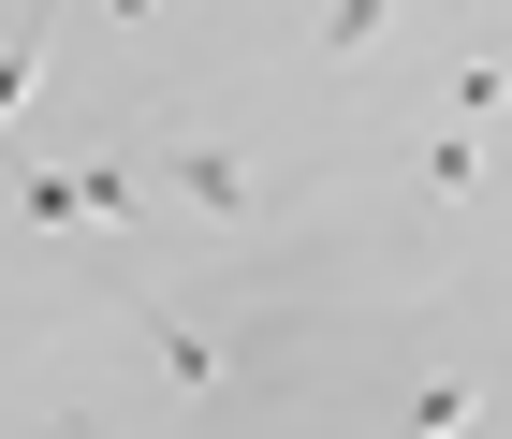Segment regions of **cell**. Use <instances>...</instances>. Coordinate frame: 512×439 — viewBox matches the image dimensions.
<instances>
[{
	"instance_id": "obj_9",
	"label": "cell",
	"mask_w": 512,
	"mask_h": 439,
	"mask_svg": "<svg viewBox=\"0 0 512 439\" xmlns=\"http://www.w3.org/2000/svg\"><path fill=\"white\" fill-rule=\"evenodd\" d=\"M103 15H147V0H103Z\"/></svg>"
},
{
	"instance_id": "obj_3",
	"label": "cell",
	"mask_w": 512,
	"mask_h": 439,
	"mask_svg": "<svg viewBox=\"0 0 512 439\" xmlns=\"http://www.w3.org/2000/svg\"><path fill=\"white\" fill-rule=\"evenodd\" d=\"M30 88H44V0H30V15H15V30H0V118H15Z\"/></svg>"
},
{
	"instance_id": "obj_8",
	"label": "cell",
	"mask_w": 512,
	"mask_h": 439,
	"mask_svg": "<svg viewBox=\"0 0 512 439\" xmlns=\"http://www.w3.org/2000/svg\"><path fill=\"white\" fill-rule=\"evenodd\" d=\"M15 205H30L44 235H74V220H88V191H74V176H59V161H44V176H30V191H15Z\"/></svg>"
},
{
	"instance_id": "obj_7",
	"label": "cell",
	"mask_w": 512,
	"mask_h": 439,
	"mask_svg": "<svg viewBox=\"0 0 512 439\" xmlns=\"http://www.w3.org/2000/svg\"><path fill=\"white\" fill-rule=\"evenodd\" d=\"M74 191H88V220H147V191H132V161H74Z\"/></svg>"
},
{
	"instance_id": "obj_6",
	"label": "cell",
	"mask_w": 512,
	"mask_h": 439,
	"mask_svg": "<svg viewBox=\"0 0 512 439\" xmlns=\"http://www.w3.org/2000/svg\"><path fill=\"white\" fill-rule=\"evenodd\" d=\"M483 118H512V59H469L454 74V132H483Z\"/></svg>"
},
{
	"instance_id": "obj_2",
	"label": "cell",
	"mask_w": 512,
	"mask_h": 439,
	"mask_svg": "<svg viewBox=\"0 0 512 439\" xmlns=\"http://www.w3.org/2000/svg\"><path fill=\"white\" fill-rule=\"evenodd\" d=\"M147 366L176 381V396H220V381H235V352H220V322H147Z\"/></svg>"
},
{
	"instance_id": "obj_5",
	"label": "cell",
	"mask_w": 512,
	"mask_h": 439,
	"mask_svg": "<svg viewBox=\"0 0 512 439\" xmlns=\"http://www.w3.org/2000/svg\"><path fill=\"white\" fill-rule=\"evenodd\" d=\"M381 30H395V0H322V59H366Z\"/></svg>"
},
{
	"instance_id": "obj_4",
	"label": "cell",
	"mask_w": 512,
	"mask_h": 439,
	"mask_svg": "<svg viewBox=\"0 0 512 439\" xmlns=\"http://www.w3.org/2000/svg\"><path fill=\"white\" fill-rule=\"evenodd\" d=\"M483 425V381H425V396H410V439H469Z\"/></svg>"
},
{
	"instance_id": "obj_1",
	"label": "cell",
	"mask_w": 512,
	"mask_h": 439,
	"mask_svg": "<svg viewBox=\"0 0 512 439\" xmlns=\"http://www.w3.org/2000/svg\"><path fill=\"white\" fill-rule=\"evenodd\" d=\"M161 176H176V205H205V220H264V176H249L235 147H161Z\"/></svg>"
}]
</instances>
